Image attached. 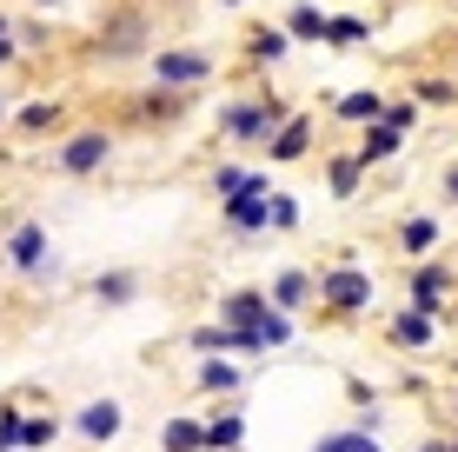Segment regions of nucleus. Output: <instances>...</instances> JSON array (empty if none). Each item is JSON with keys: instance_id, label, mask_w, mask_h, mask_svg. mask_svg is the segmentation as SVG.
Here are the masks:
<instances>
[{"instance_id": "nucleus-24", "label": "nucleus", "mask_w": 458, "mask_h": 452, "mask_svg": "<svg viewBox=\"0 0 458 452\" xmlns=\"http://www.w3.org/2000/svg\"><path fill=\"white\" fill-rule=\"evenodd\" d=\"M266 313H273L266 286H226V293L213 300V320H226V326H259Z\"/></svg>"}, {"instance_id": "nucleus-32", "label": "nucleus", "mask_w": 458, "mask_h": 452, "mask_svg": "<svg viewBox=\"0 0 458 452\" xmlns=\"http://www.w3.org/2000/svg\"><path fill=\"white\" fill-rule=\"evenodd\" d=\"M60 432H67V419L60 413H27V432H21V452H47L60 439Z\"/></svg>"}, {"instance_id": "nucleus-17", "label": "nucleus", "mask_w": 458, "mask_h": 452, "mask_svg": "<svg viewBox=\"0 0 458 452\" xmlns=\"http://www.w3.org/2000/svg\"><path fill=\"white\" fill-rule=\"evenodd\" d=\"M186 353H240V360H259V339H252V326L193 320V326H186Z\"/></svg>"}, {"instance_id": "nucleus-4", "label": "nucleus", "mask_w": 458, "mask_h": 452, "mask_svg": "<svg viewBox=\"0 0 458 452\" xmlns=\"http://www.w3.org/2000/svg\"><path fill=\"white\" fill-rule=\"evenodd\" d=\"M114 160H120V133L100 127V120H87V127L54 133V160H47V166H54L60 180H100Z\"/></svg>"}, {"instance_id": "nucleus-27", "label": "nucleus", "mask_w": 458, "mask_h": 452, "mask_svg": "<svg viewBox=\"0 0 458 452\" xmlns=\"http://www.w3.org/2000/svg\"><path fill=\"white\" fill-rule=\"evenodd\" d=\"M366 40H372V21H366V13H326V40H319V47H333V54H359Z\"/></svg>"}, {"instance_id": "nucleus-44", "label": "nucleus", "mask_w": 458, "mask_h": 452, "mask_svg": "<svg viewBox=\"0 0 458 452\" xmlns=\"http://www.w3.org/2000/svg\"><path fill=\"white\" fill-rule=\"evenodd\" d=\"M452 452H458V439H452Z\"/></svg>"}, {"instance_id": "nucleus-20", "label": "nucleus", "mask_w": 458, "mask_h": 452, "mask_svg": "<svg viewBox=\"0 0 458 452\" xmlns=\"http://www.w3.org/2000/svg\"><path fill=\"white\" fill-rule=\"evenodd\" d=\"M405 147H412V133H399L392 120H366V127H359V147H352V153H359V166H366V174H378V166H392Z\"/></svg>"}, {"instance_id": "nucleus-6", "label": "nucleus", "mask_w": 458, "mask_h": 452, "mask_svg": "<svg viewBox=\"0 0 458 452\" xmlns=\"http://www.w3.org/2000/svg\"><path fill=\"white\" fill-rule=\"evenodd\" d=\"M273 186H279V180L266 174V166H252V180L240 186V193L219 200V233H226V240H266V233H273V220H266Z\"/></svg>"}, {"instance_id": "nucleus-9", "label": "nucleus", "mask_w": 458, "mask_h": 452, "mask_svg": "<svg viewBox=\"0 0 458 452\" xmlns=\"http://www.w3.org/2000/svg\"><path fill=\"white\" fill-rule=\"evenodd\" d=\"M378 339H386L392 353H432L438 346V313H425V306H386V313H378Z\"/></svg>"}, {"instance_id": "nucleus-26", "label": "nucleus", "mask_w": 458, "mask_h": 452, "mask_svg": "<svg viewBox=\"0 0 458 452\" xmlns=\"http://www.w3.org/2000/svg\"><path fill=\"white\" fill-rule=\"evenodd\" d=\"M412 100L425 114H458V73H412Z\"/></svg>"}, {"instance_id": "nucleus-19", "label": "nucleus", "mask_w": 458, "mask_h": 452, "mask_svg": "<svg viewBox=\"0 0 458 452\" xmlns=\"http://www.w3.org/2000/svg\"><path fill=\"white\" fill-rule=\"evenodd\" d=\"M319 166H326V193H333L339 207H352V200L366 193V180H372L366 166H359V153H352V147H326V153H319Z\"/></svg>"}, {"instance_id": "nucleus-36", "label": "nucleus", "mask_w": 458, "mask_h": 452, "mask_svg": "<svg viewBox=\"0 0 458 452\" xmlns=\"http://www.w3.org/2000/svg\"><path fill=\"white\" fill-rule=\"evenodd\" d=\"M21 60H27V54H21V34H0V73L21 67Z\"/></svg>"}, {"instance_id": "nucleus-34", "label": "nucleus", "mask_w": 458, "mask_h": 452, "mask_svg": "<svg viewBox=\"0 0 458 452\" xmlns=\"http://www.w3.org/2000/svg\"><path fill=\"white\" fill-rule=\"evenodd\" d=\"M378 120H392V127H399V133H412L419 120H425V107L412 100V93H386V114H378Z\"/></svg>"}, {"instance_id": "nucleus-11", "label": "nucleus", "mask_w": 458, "mask_h": 452, "mask_svg": "<svg viewBox=\"0 0 458 452\" xmlns=\"http://www.w3.org/2000/svg\"><path fill=\"white\" fill-rule=\"evenodd\" d=\"M47 260H54V233H47L40 220H13L7 233H0V267H7L13 279H34Z\"/></svg>"}, {"instance_id": "nucleus-35", "label": "nucleus", "mask_w": 458, "mask_h": 452, "mask_svg": "<svg viewBox=\"0 0 458 452\" xmlns=\"http://www.w3.org/2000/svg\"><path fill=\"white\" fill-rule=\"evenodd\" d=\"M13 34H21V54H47V47H54V27H47L40 13H21V21H13Z\"/></svg>"}, {"instance_id": "nucleus-14", "label": "nucleus", "mask_w": 458, "mask_h": 452, "mask_svg": "<svg viewBox=\"0 0 458 452\" xmlns=\"http://www.w3.org/2000/svg\"><path fill=\"white\" fill-rule=\"evenodd\" d=\"M140 293H147V273L140 267H100L87 279V300L100 313H126V306H140Z\"/></svg>"}, {"instance_id": "nucleus-16", "label": "nucleus", "mask_w": 458, "mask_h": 452, "mask_svg": "<svg viewBox=\"0 0 458 452\" xmlns=\"http://www.w3.org/2000/svg\"><path fill=\"white\" fill-rule=\"evenodd\" d=\"M246 432H252V419H246L240 399H213V413H199L207 452H246Z\"/></svg>"}, {"instance_id": "nucleus-21", "label": "nucleus", "mask_w": 458, "mask_h": 452, "mask_svg": "<svg viewBox=\"0 0 458 452\" xmlns=\"http://www.w3.org/2000/svg\"><path fill=\"white\" fill-rule=\"evenodd\" d=\"M326 114H333L339 120V127H366V120H378V114H386V87H345V93H326Z\"/></svg>"}, {"instance_id": "nucleus-33", "label": "nucleus", "mask_w": 458, "mask_h": 452, "mask_svg": "<svg viewBox=\"0 0 458 452\" xmlns=\"http://www.w3.org/2000/svg\"><path fill=\"white\" fill-rule=\"evenodd\" d=\"M246 180H252V166H246V160H213V174H207V186H213V200L240 193Z\"/></svg>"}, {"instance_id": "nucleus-42", "label": "nucleus", "mask_w": 458, "mask_h": 452, "mask_svg": "<svg viewBox=\"0 0 458 452\" xmlns=\"http://www.w3.org/2000/svg\"><path fill=\"white\" fill-rule=\"evenodd\" d=\"M213 7H219V13H240V7H252V0H213Z\"/></svg>"}, {"instance_id": "nucleus-29", "label": "nucleus", "mask_w": 458, "mask_h": 452, "mask_svg": "<svg viewBox=\"0 0 458 452\" xmlns=\"http://www.w3.org/2000/svg\"><path fill=\"white\" fill-rule=\"evenodd\" d=\"M306 452H378V432H366V426H333V432H319Z\"/></svg>"}, {"instance_id": "nucleus-41", "label": "nucleus", "mask_w": 458, "mask_h": 452, "mask_svg": "<svg viewBox=\"0 0 458 452\" xmlns=\"http://www.w3.org/2000/svg\"><path fill=\"white\" fill-rule=\"evenodd\" d=\"M7 114H13V100H7V93H0V140H7Z\"/></svg>"}, {"instance_id": "nucleus-1", "label": "nucleus", "mask_w": 458, "mask_h": 452, "mask_svg": "<svg viewBox=\"0 0 458 452\" xmlns=\"http://www.w3.org/2000/svg\"><path fill=\"white\" fill-rule=\"evenodd\" d=\"M160 47V27H153V7L140 0H106L100 21H93V40H87V60L93 67H140V60Z\"/></svg>"}, {"instance_id": "nucleus-43", "label": "nucleus", "mask_w": 458, "mask_h": 452, "mask_svg": "<svg viewBox=\"0 0 458 452\" xmlns=\"http://www.w3.org/2000/svg\"><path fill=\"white\" fill-rule=\"evenodd\" d=\"M140 7H160V0H140Z\"/></svg>"}, {"instance_id": "nucleus-30", "label": "nucleus", "mask_w": 458, "mask_h": 452, "mask_svg": "<svg viewBox=\"0 0 458 452\" xmlns=\"http://www.w3.org/2000/svg\"><path fill=\"white\" fill-rule=\"evenodd\" d=\"M27 406H34V393H13V399H0V452H21Z\"/></svg>"}, {"instance_id": "nucleus-23", "label": "nucleus", "mask_w": 458, "mask_h": 452, "mask_svg": "<svg viewBox=\"0 0 458 452\" xmlns=\"http://www.w3.org/2000/svg\"><path fill=\"white\" fill-rule=\"evenodd\" d=\"M392 246H399L405 260L438 253V246H445V220H438V213H405V220L392 226Z\"/></svg>"}, {"instance_id": "nucleus-3", "label": "nucleus", "mask_w": 458, "mask_h": 452, "mask_svg": "<svg viewBox=\"0 0 458 452\" xmlns=\"http://www.w3.org/2000/svg\"><path fill=\"white\" fill-rule=\"evenodd\" d=\"M286 114H293L286 93L252 87V93H233V100L213 107V133L226 140V147H266V140H273V127H279Z\"/></svg>"}, {"instance_id": "nucleus-13", "label": "nucleus", "mask_w": 458, "mask_h": 452, "mask_svg": "<svg viewBox=\"0 0 458 452\" xmlns=\"http://www.w3.org/2000/svg\"><path fill=\"white\" fill-rule=\"evenodd\" d=\"M252 372L240 366V353H193V386L207 399H240Z\"/></svg>"}, {"instance_id": "nucleus-38", "label": "nucleus", "mask_w": 458, "mask_h": 452, "mask_svg": "<svg viewBox=\"0 0 458 452\" xmlns=\"http://www.w3.org/2000/svg\"><path fill=\"white\" fill-rule=\"evenodd\" d=\"M345 399H352V406H378V399H372V386H366V380H345Z\"/></svg>"}, {"instance_id": "nucleus-39", "label": "nucleus", "mask_w": 458, "mask_h": 452, "mask_svg": "<svg viewBox=\"0 0 458 452\" xmlns=\"http://www.w3.org/2000/svg\"><path fill=\"white\" fill-rule=\"evenodd\" d=\"M27 7H34V13H67L73 0H27Z\"/></svg>"}, {"instance_id": "nucleus-2", "label": "nucleus", "mask_w": 458, "mask_h": 452, "mask_svg": "<svg viewBox=\"0 0 458 452\" xmlns=\"http://www.w3.org/2000/svg\"><path fill=\"white\" fill-rule=\"evenodd\" d=\"M319 273V313L333 320V326H359V320H372V306H378V279L372 267L359 260V246H345V253H333L326 267H312Z\"/></svg>"}, {"instance_id": "nucleus-7", "label": "nucleus", "mask_w": 458, "mask_h": 452, "mask_svg": "<svg viewBox=\"0 0 458 452\" xmlns=\"http://www.w3.org/2000/svg\"><path fill=\"white\" fill-rule=\"evenodd\" d=\"M199 107V93H186V87H140V93H126V120H133L140 133H160V127H180L186 114Z\"/></svg>"}, {"instance_id": "nucleus-37", "label": "nucleus", "mask_w": 458, "mask_h": 452, "mask_svg": "<svg viewBox=\"0 0 458 452\" xmlns=\"http://www.w3.org/2000/svg\"><path fill=\"white\" fill-rule=\"evenodd\" d=\"M438 200H445V207H458V160L438 174Z\"/></svg>"}, {"instance_id": "nucleus-25", "label": "nucleus", "mask_w": 458, "mask_h": 452, "mask_svg": "<svg viewBox=\"0 0 458 452\" xmlns=\"http://www.w3.org/2000/svg\"><path fill=\"white\" fill-rule=\"evenodd\" d=\"M326 13H333L326 0H293V7L279 13V27L293 34V47H319L326 40Z\"/></svg>"}, {"instance_id": "nucleus-5", "label": "nucleus", "mask_w": 458, "mask_h": 452, "mask_svg": "<svg viewBox=\"0 0 458 452\" xmlns=\"http://www.w3.org/2000/svg\"><path fill=\"white\" fill-rule=\"evenodd\" d=\"M147 81L153 87H186V93H199V87H213L219 81V54H207V47H186V40H160L147 60Z\"/></svg>"}, {"instance_id": "nucleus-10", "label": "nucleus", "mask_w": 458, "mask_h": 452, "mask_svg": "<svg viewBox=\"0 0 458 452\" xmlns=\"http://www.w3.org/2000/svg\"><path fill=\"white\" fill-rule=\"evenodd\" d=\"M312 153H319V114H312V107H293L273 127V140H266V166H306Z\"/></svg>"}, {"instance_id": "nucleus-45", "label": "nucleus", "mask_w": 458, "mask_h": 452, "mask_svg": "<svg viewBox=\"0 0 458 452\" xmlns=\"http://www.w3.org/2000/svg\"><path fill=\"white\" fill-rule=\"evenodd\" d=\"M378 452H386V446H378Z\"/></svg>"}, {"instance_id": "nucleus-18", "label": "nucleus", "mask_w": 458, "mask_h": 452, "mask_svg": "<svg viewBox=\"0 0 458 452\" xmlns=\"http://www.w3.org/2000/svg\"><path fill=\"white\" fill-rule=\"evenodd\" d=\"M266 300L279 306V313H312V300H319V273L312 267H279L273 279H266Z\"/></svg>"}, {"instance_id": "nucleus-31", "label": "nucleus", "mask_w": 458, "mask_h": 452, "mask_svg": "<svg viewBox=\"0 0 458 452\" xmlns=\"http://www.w3.org/2000/svg\"><path fill=\"white\" fill-rule=\"evenodd\" d=\"M266 220H273V233H299V226H306V207H299V193L273 186V200H266Z\"/></svg>"}, {"instance_id": "nucleus-28", "label": "nucleus", "mask_w": 458, "mask_h": 452, "mask_svg": "<svg viewBox=\"0 0 458 452\" xmlns=\"http://www.w3.org/2000/svg\"><path fill=\"white\" fill-rule=\"evenodd\" d=\"M160 452H207V439H199V413H173L160 426Z\"/></svg>"}, {"instance_id": "nucleus-15", "label": "nucleus", "mask_w": 458, "mask_h": 452, "mask_svg": "<svg viewBox=\"0 0 458 452\" xmlns=\"http://www.w3.org/2000/svg\"><path fill=\"white\" fill-rule=\"evenodd\" d=\"M67 432H73V439H87L93 452H100V446H114L120 432H126V406H120L114 393H106V399H87V406L67 419Z\"/></svg>"}, {"instance_id": "nucleus-22", "label": "nucleus", "mask_w": 458, "mask_h": 452, "mask_svg": "<svg viewBox=\"0 0 458 452\" xmlns=\"http://www.w3.org/2000/svg\"><path fill=\"white\" fill-rule=\"evenodd\" d=\"M240 60H246V67L252 73H273V67H286V60H293V34H286V27H252V34H246V47H240Z\"/></svg>"}, {"instance_id": "nucleus-8", "label": "nucleus", "mask_w": 458, "mask_h": 452, "mask_svg": "<svg viewBox=\"0 0 458 452\" xmlns=\"http://www.w3.org/2000/svg\"><path fill=\"white\" fill-rule=\"evenodd\" d=\"M399 293H405V306H425V313H445V306H452V293H458V273H452L438 253H425V260H405V273H399Z\"/></svg>"}, {"instance_id": "nucleus-40", "label": "nucleus", "mask_w": 458, "mask_h": 452, "mask_svg": "<svg viewBox=\"0 0 458 452\" xmlns=\"http://www.w3.org/2000/svg\"><path fill=\"white\" fill-rule=\"evenodd\" d=\"M412 452H452V439H438V432H432V439H419Z\"/></svg>"}, {"instance_id": "nucleus-12", "label": "nucleus", "mask_w": 458, "mask_h": 452, "mask_svg": "<svg viewBox=\"0 0 458 452\" xmlns=\"http://www.w3.org/2000/svg\"><path fill=\"white\" fill-rule=\"evenodd\" d=\"M67 127L73 120H67V100H60V93H34V100H21L7 114V140H54Z\"/></svg>"}]
</instances>
